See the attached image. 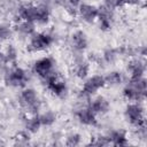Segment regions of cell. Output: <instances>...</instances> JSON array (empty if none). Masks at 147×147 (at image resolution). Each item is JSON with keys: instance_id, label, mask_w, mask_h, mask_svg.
<instances>
[{"instance_id": "obj_24", "label": "cell", "mask_w": 147, "mask_h": 147, "mask_svg": "<svg viewBox=\"0 0 147 147\" xmlns=\"http://www.w3.org/2000/svg\"><path fill=\"white\" fill-rule=\"evenodd\" d=\"M5 54H6L7 61H8L9 63H15L16 57H17V51H16V48H15L13 45H8L7 51H6Z\"/></svg>"}, {"instance_id": "obj_1", "label": "cell", "mask_w": 147, "mask_h": 147, "mask_svg": "<svg viewBox=\"0 0 147 147\" xmlns=\"http://www.w3.org/2000/svg\"><path fill=\"white\" fill-rule=\"evenodd\" d=\"M125 118L126 121L137 129L145 127V116L144 109L139 103L127 105L125 109Z\"/></svg>"}, {"instance_id": "obj_10", "label": "cell", "mask_w": 147, "mask_h": 147, "mask_svg": "<svg viewBox=\"0 0 147 147\" xmlns=\"http://www.w3.org/2000/svg\"><path fill=\"white\" fill-rule=\"evenodd\" d=\"M18 16L23 21H30L36 23L38 21V7L33 5L22 6L18 9Z\"/></svg>"}, {"instance_id": "obj_28", "label": "cell", "mask_w": 147, "mask_h": 147, "mask_svg": "<svg viewBox=\"0 0 147 147\" xmlns=\"http://www.w3.org/2000/svg\"><path fill=\"white\" fill-rule=\"evenodd\" d=\"M124 5H139L140 0H123Z\"/></svg>"}, {"instance_id": "obj_8", "label": "cell", "mask_w": 147, "mask_h": 147, "mask_svg": "<svg viewBox=\"0 0 147 147\" xmlns=\"http://www.w3.org/2000/svg\"><path fill=\"white\" fill-rule=\"evenodd\" d=\"M79 15L83 21L87 23H92L98 17V8L95 6L88 5V3H80L79 7Z\"/></svg>"}, {"instance_id": "obj_21", "label": "cell", "mask_w": 147, "mask_h": 147, "mask_svg": "<svg viewBox=\"0 0 147 147\" xmlns=\"http://www.w3.org/2000/svg\"><path fill=\"white\" fill-rule=\"evenodd\" d=\"M39 119H40L41 125L49 126V125H52V124L55 122L56 115H55V113H53V111H46V113L39 115Z\"/></svg>"}, {"instance_id": "obj_16", "label": "cell", "mask_w": 147, "mask_h": 147, "mask_svg": "<svg viewBox=\"0 0 147 147\" xmlns=\"http://www.w3.org/2000/svg\"><path fill=\"white\" fill-rule=\"evenodd\" d=\"M34 30H36L34 23L30 21H22L16 25V31H18L24 36H32L34 33Z\"/></svg>"}, {"instance_id": "obj_9", "label": "cell", "mask_w": 147, "mask_h": 147, "mask_svg": "<svg viewBox=\"0 0 147 147\" xmlns=\"http://www.w3.org/2000/svg\"><path fill=\"white\" fill-rule=\"evenodd\" d=\"M145 62L140 59H134L129 62L127 64V71L131 75V79H138L144 77L145 74Z\"/></svg>"}, {"instance_id": "obj_17", "label": "cell", "mask_w": 147, "mask_h": 147, "mask_svg": "<svg viewBox=\"0 0 147 147\" xmlns=\"http://www.w3.org/2000/svg\"><path fill=\"white\" fill-rule=\"evenodd\" d=\"M88 74V63L83 60V57H78L76 60V75L79 78H85Z\"/></svg>"}, {"instance_id": "obj_26", "label": "cell", "mask_w": 147, "mask_h": 147, "mask_svg": "<svg viewBox=\"0 0 147 147\" xmlns=\"http://www.w3.org/2000/svg\"><path fill=\"white\" fill-rule=\"evenodd\" d=\"M7 63H8V61H7L6 54L2 53V52H0V70L3 69V68L7 65Z\"/></svg>"}, {"instance_id": "obj_19", "label": "cell", "mask_w": 147, "mask_h": 147, "mask_svg": "<svg viewBox=\"0 0 147 147\" xmlns=\"http://www.w3.org/2000/svg\"><path fill=\"white\" fill-rule=\"evenodd\" d=\"M40 126H41V123L39 119V115H34L26 121V129L31 133H36L40 129Z\"/></svg>"}, {"instance_id": "obj_27", "label": "cell", "mask_w": 147, "mask_h": 147, "mask_svg": "<svg viewBox=\"0 0 147 147\" xmlns=\"http://www.w3.org/2000/svg\"><path fill=\"white\" fill-rule=\"evenodd\" d=\"M68 2L72 7H79V5L82 3V0H68Z\"/></svg>"}, {"instance_id": "obj_25", "label": "cell", "mask_w": 147, "mask_h": 147, "mask_svg": "<svg viewBox=\"0 0 147 147\" xmlns=\"http://www.w3.org/2000/svg\"><path fill=\"white\" fill-rule=\"evenodd\" d=\"M79 144H80V136L78 133H72V134L67 137V140H65L67 146L75 147V146H78Z\"/></svg>"}, {"instance_id": "obj_14", "label": "cell", "mask_w": 147, "mask_h": 147, "mask_svg": "<svg viewBox=\"0 0 147 147\" xmlns=\"http://www.w3.org/2000/svg\"><path fill=\"white\" fill-rule=\"evenodd\" d=\"M88 107L96 115V114H105L109 110V102L103 98V96H98L96 99L92 100L88 103Z\"/></svg>"}, {"instance_id": "obj_22", "label": "cell", "mask_w": 147, "mask_h": 147, "mask_svg": "<svg viewBox=\"0 0 147 147\" xmlns=\"http://www.w3.org/2000/svg\"><path fill=\"white\" fill-rule=\"evenodd\" d=\"M11 33H13V30L8 24H6V23L0 24V40L9 39L11 37Z\"/></svg>"}, {"instance_id": "obj_5", "label": "cell", "mask_w": 147, "mask_h": 147, "mask_svg": "<svg viewBox=\"0 0 147 147\" xmlns=\"http://www.w3.org/2000/svg\"><path fill=\"white\" fill-rule=\"evenodd\" d=\"M5 80L9 86H23L28 80L26 72L22 68L16 67L6 75Z\"/></svg>"}, {"instance_id": "obj_6", "label": "cell", "mask_w": 147, "mask_h": 147, "mask_svg": "<svg viewBox=\"0 0 147 147\" xmlns=\"http://www.w3.org/2000/svg\"><path fill=\"white\" fill-rule=\"evenodd\" d=\"M53 60L51 57H42L38 61L34 62L33 64V71L41 77L42 79H45L52 71H53Z\"/></svg>"}, {"instance_id": "obj_15", "label": "cell", "mask_w": 147, "mask_h": 147, "mask_svg": "<svg viewBox=\"0 0 147 147\" xmlns=\"http://www.w3.org/2000/svg\"><path fill=\"white\" fill-rule=\"evenodd\" d=\"M108 137H109V139H110L111 145H115V146H125V145L127 144L126 133H125V131H123V130L111 131Z\"/></svg>"}, {"instance_id": "obj_23", "label": "cell", "mask_w": 147, "mask_h": 147, "mask_svg": "<svg viewBox=\"0 0 147 147\" xmlns=\"http://www.w3.org/2000/svg\"><path fill=\"white\" fill-rule=\"evenodd\" d=\"M117 54H118V51L113 49V48H108V49H106L103 52V60L107 63H111V62H114L116 60Z\"/></svg>"}, {"instance_id": "obj_3", "label": "cell", "mask_w": 147, "mask_h": 147, "mask_svg": "<svg viewBox=\"0 0 147 147\" xmlns=\"http://www.w3.org/2000/svg\"><path fill=\"white\" fill-rule=\"evenodd\" d=\"M106 85L105 83V77L101 75H94L92 77H90L83 85L80 95L85 96V98H90L92 94H94L99 88L103 87Z\"/></svg>"}, {"instance_id": "obj_13", "label": "cell", "mask_w": 147, "mask_h": 147, "mask_svg": "<svg viewBox=\"0 0 147 147\" xmlns=\"http://www.w3.org/2000/svg\"><path fill=\"white\" fill-rule=\"evenodd\" d=\"M71 45L76 52H83L87 47V38L83 31H76L71 36Z\"/></svg>"}, {"instance_id": "obj_20", "label": "cell", "mask_w": 147, "mask_h": 147, "mask_svg": "<svg viewBox=\"0 0 147 147\" xmlns=\"http://www.w3.org/2000/svg\"><path fill=\"white\" fill-rule=\"evenodd\" d=\"M37 7H38V21H37V23H41V24L47 23V21L49 18V9L45 5H39Z\"/></svg>"}, {"instance_id": "obj_11", "label": "cell", "mask_w": 147, "mask_h": 147, "mask_svg": "<svg viewBox=\"0 0 147 147\" xmlns=\"http://www.w3.org/2000/svg\"><path fill=\"white\" fill-rule=\"evenodd\" d=\"M76 116L79 119V122L85 124V125H96L95 114L91 110V108L88 106L78 109L76 113Z\"/></svg>"}, {"instance_id": "obj_12", "label": "cell", "mask_w": 147, "mask_h": 147, "mask_svg": "<svg viewBox=\"0 0 147 147\" xmlns=\"http://www.w3.org/2000/svg\"><path fill=\"white\" fill-rule=\"evenodd\" d=\"M123 95L130 101H141L146 98V92L138 90L134 85L129 83L123 90Z\"/></svg>"}, {"instance_id": "obj_7", "label": "cell", "mask_w": 147, "mask_h": 147, "mask_svg": "<svg viewBox=\"0 0 147 147\" xmlns=\"http://www.w3.org/2000/svg\"><path fill=\"white\" fill-rule=\"evenodd\" d=\"M21 102L28 109L36 113L38 109V96L33 88H25L21 93Z\"/></svg>"}, {"instance_id": "obj_4", "label": "cell", "mask_w": 147, "mask_h": 147, "mask_svg": "<svg viewBox=\"0 0 147 147\" xmlns=\"http://www.w3.org/2000/svg\"><path fill=\"white\" fill-rule=\"evenodd\" d=\"M45 82H46V84H47L48 90H49L53 94H55V95H57V96H63V95L65 94V92H67L65 83H64L62 79L59 78V76H57L56 72L52 71V72L45 78Z\"/></svg>"}, {"instance_id": "obj_2", "label": "cell", "mask_w": 147, "mask_h": 147, "mask_svg": "<svg viewBox=\"0 0 147 147\" xmlns=\"http://www.w3.org/2000/svg\"><path fill=\"white\" fill-rule=\"evenodd\" d=\"M53 42V38L49 34L46 33H33L31 36L30 42L28 45V49L30 52H38L47 48Z\"/></svg>"}, {"instance_id": "obj_18", "label": "cell", "mask_w": 147, "mask_h": 147, "mask_svg": "<svg viewBox=\"0 0 147 147\" xmlns=\"http://www.w3.org/2000/svg\"><path fill=\"white\" fill-rule=\"evenodd\" d=\"M122 80H123V76L118 71H111V72H109L105 77V83L108 84V85H111V86H115V85L121 84Z\"/></svg>"}]
</instances>
